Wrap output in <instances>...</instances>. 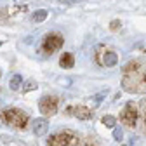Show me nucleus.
<instances>
[{
	"instance_id": "nucleus-1",
	"label": "nucleus",
	"mask_w": 146,
	"mask_h": 146,
	"mask_svg": "<svg viewBox=\"0 0 146 146\" xmlns=\"http://www.w3.org/2000/svg\"><path fill=\"white\" fill-rule=\"evenodd\" d=\"M4 118H5L7 123H11V125H14V127H25V125H26V120H28L26 113L19 111V110H16V108L7 110V111L4 113Z\"/></svg>"
},
{
	"instance_id": "nucleus-2",
	"label": "nucleus",
	"mask_w": 146,
	"mask_h": 146,
	"mask_svg": "<svg viewBox=\"0 0 146 146\" xmlns=\"http://www.w3.org/2000/svg\"><path fill=\"white\" fill-rule=\"evenodd\" d=\"M61 45H63V38H61V35L52 33V35H47L45 38H44V45H42V49H44V52L50 54V52H54V50H58Z\"/></svg>"
},
{
	"instance_id": "nucleus-3",
	"label": "nucleus",
	"mask_w": 146,
	"mask_h": 146,
	"mask_svg": "<svg viewBox=\"0 0 146 146\" xmlns=\"http://www.w3.org/2000/svg\"><path fill=\"white\" fill-rule=\"evenodd\" d=\"M56 108H58V99L56 98L45 96V98L40 99V110H42V113L52 115V113H56Z\"/></svg>"
},
{
	"instance_id": "nucleus-4",
	"label": "nucleus",
	"mask_w": 146,
	"mask_h": 146,
	"mask_svg": "<svg viewBox=\"0 0 146 146\" xmlns=\"http://www.w3.org/2000/svg\"><path fill=\"white\" fill-rule=\"evenodd\" d=\"M122 118H123V122H125L127 125H134V123H136V110L129 104V106L125 108V111H123Z\"/></svg>"
},
{
	"instance_id": "nucleus-5",
	"label": "nucleus",
	"mask_w": 146,
	"mask_h": 146,
	"mask_svg": "<svg viewBox=\"0 0 146 146\" xmlns=\"http://www.w3.org/2000/svg\"><path fill=\"white\" fill-rule=\"evenodd\" d=\"M68 144V136L64 134H58L52 139H49V146H66Z\"/></svg>"
},
{
	"instance_id": "nucleus-6",
	"label": "nucleus",
	"mask_w": 146,
	"mask_h": 146,
	"mask_svg": "<svg viewBox=\"0 0 146 146\" xmlns=\"http://www.w3.org/2000/svg\"><path fill=\"white\" fill-rule=\"evenodd\" d=\"M73 63H75V61H73V56L70 52H64L61 56V59H59V64L63 68H73Z\"/></svg>"
},
{
	"instance_id": "nucleus-7",
	"label": "nucleus",
	"mask_w": 146,
	"mask_h": 146,
	"mask_svg": "<svg viewBox=\"0 0 146 146\" xmlns=\"http://www.w3.org/2000/svg\"><path fill=\"white\" fill-rule=\"evenodd\" d=\"M104 64H106V66L117 64V54H115V52H106V54H104Z\"/></svg>"
},
{
	"instance_id": "nucleus-8",
	"label": "nucleus",
	"mask_w": 146,
	"mask_h": 146,
	"mask_svg": "<svg viewBox=\"0 0 146 146\" xmlns=\"http://www.w3.org/2000/svg\"><path fill=\"white\" fill-rule=\"evenodd\" d=\"M33 129H35L36 134H44V132L47 131V123H45V120H36Z\"/></svg>"
},
{
	"instance_id": "nucleus-9",
	"label": "nucleus",
	"mask_w": 146,
	"mask_h": 146,
	"mask_svg": "<svg viewBox=\"0 0 146 146\" xmlns=\"http://www.w3.org/2000/svg\"><path fill=\"white\" fill-rule=\"evenodd\" d=\"M47 17V12L45 11H36L35 14H33V21H36V23H40V21H44Z\"/></svg>"
},
{
	"instance_id": "nucleus-10",
	"label": "nucleus",
	"mask_w": 146,
	"mask_h": 146,
	"mask_svg": "<svg viewBox=\"0 0 146 146\" xmlns=\"http://www.w3.org/2000/svg\"><path fill=\"white\" fill-rule=\"evenodd\" d=\"M75 115L77 117H80V118H89V110L87 108H77V111H75Z\"/></svg>"
},
{
	"instance_id": "nucleus-11",
	"label": "nucleus",
	"mask_w": 146,
	"mask_h": 146,
	"mask_svg": "<svg viewBox=\"0 0 146 146\" xmlns=\"http://www.w3.org/2000/svg\"><path fill=\"white\" fill-rule=\"evenodd\" d=\"M19 82H21V77L16 75V77L12 78V82H11V87H12V89H19Z\"/></svg>"
},
{
	"instance_id": "nucleus-12",
	"label": "nucleus",
	"mask_w": 146,
	"mask_h": 146,
	"mask_svg": "<svg viewBox=\"0 0 146 146\" xmlns=\"http://www.w3.org/2000/svg\"><path fill=\"white\" fill-rule=\"evenodd\" d=\"M118 25H120L118 21H113V23H111V30H118Z\"/></svg>"
}]
</instances>
